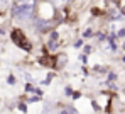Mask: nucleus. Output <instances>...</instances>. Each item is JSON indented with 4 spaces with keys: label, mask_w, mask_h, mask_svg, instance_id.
I'll return each mask as SVG.
<instances>
[{
    "label": "nucleus",
    "mask_w": 125,
    "mask_h": 114,
    "mask_svg": "<svg viewBox=\"0 0 125 114\" xmlns=\"http://www.w3.org/2000/svg\"><path fill=\"white\" fill-rule=\"evenodd\" d=\"M120 12H122V15L125 17V5H122V7H120Z\"/></svg>",
    "instance_id": "obj_16"
},
{
    "label": "nucleus",
    "mask_w": 125,
    "mask_h": 114,
    "mask_svg": "<svg viewBox=\"0 0 125 114\" xmlns=\"http://www.w3.org/2000/svg\"><path fill=\"white\" fill-rule=\"evenodd\" d=\"M62 92H64V95H66V97H69V99H71V95H73V92H74V90H73V87H71V85H64V90H62Z\"/></svg>",
    "instance_id": "obj_13"
},
{
    "label": "nucleus",
    "mask_w": 125,
    "mask_h": 114,
    "mask_svg": "<svg viewBox=\"0 0 125 114\" xmlns=\"http://www.w3.org/2000/svg\"><path fill=\"white\" fill-rule=\"evenodd\" d=\"M7 84H9V85H15V84H17V77H15L14 73H10V75L7 77Z\"/></svg>",
    "instance_id": "obj_12"
},
{
    "label": "nucleus",
    "mask_w": 125,
    "mask_h": 114,
    "mask_svg": "<svg viewBox=\"0 0 125 114\" xmlns=\"http://www.w3.org/2000/svg\"><path fill=\"white\" fill-rule=\"evenodd\" d=\"M81 97H83V94H81V92H80V90H74V92H73V95H71V100H80Z\"/></svg>",
    "instance_id": "obj_14"
},
{
    "label": "nucleus",
    "mask_w": 125,
    "mask_h": 114,
    "mask_svg": "<svg viewBox=\"0 0 125 114\" xmlns=\"http://www.w3.org/2000/svg\"><path fill=\"white\" fill-rule=\"evenodd\" d=\"M93 51H95V46L91 44V43H84L83 51H81V53H84V55H88V56H90V55H91Z\"/></svg>",
    "instance_id": "obj_9"
},
{
    "label": "nucleus",
    "mask_w": 125,
    "mask_h": 114,
    "mask_svg": "<svg viewBox=\"0 0 125 114\" xmlns=\"http://www.w3.org/2000/svg\"><path fill=\"white\" fill-rule=\"evenodd\" d=\"M106 19H108V21H112V22H115V21H122V19H124V15H122V12H120V7L110 5V7H108V10H106Z\"/></svg>",
    "instance_id": "obj_7"
},
{
    "label": "nucleus",
    "mask_w": 125,
    "mask_h": 114,
    "mask_svg": "<svg viewBox=\"0 0 125 114\" xmlns=\"http://www.w3.org/2000/svg\"><path fill=\"white\" fill-rule=\"evenodd\" d=\"M62 43L59 41V39H56V41H46V44H44V48H46V53H49V55H52V56H56L58 53H61L62 51Z\"/></svg>",
    "instance_id": "obj_5"
},
{
    "label": "nucleus",
    "mask_w": 125,
    "mask_h": 114,
    "mask_svg": "<svg viewBox=\"0 0 125 114\" xmlns=\"http://www.w3.org/2000/svg\"><path fill=\"white\" fill-rule=\"evenodd\" d=\"M117 36H118V39H125V27H120L118 31H117Z\"/></svg>",
    "instance_id": "obj_15"
},
{
    "label": "nucleus",
    "mask_w": 125,
    "mask_h": 114,
    "mask_svg": "<svg viewBox=\"0 0 125 114\" xmlns=\"http://www.w3.org/2000/svg\"><path fill=\"white\" fill-rule=\"evenodd\" d=\"M37 65L42 67V68H47V70H54V56L49 55V53H42L37 56Z\"/></svg>",
    "instance_id": "obj_4"
},
{
    "label": "nucleus",
    "mask_w": 125,
    "mask_h": 114,
    "mask_svg": "<svg viewBox=\"0 0 125 114\" xmlns=\"http://www.w3.org/2000/svg\"><path fill=\"white\" fill-rule=\"evenodd\" d=\"M10 39L14 41V44L22 48L24 51H29V53L34 51V43L29 39V36H27L22 29H19V27H15V29L10 31Z\"/></svg>",
    "instance_id": "obj_3"
},
{
    "label": "nucleus",
    "mask_w": 125,
    "mask_h": 114,
    "mask_svg": "<svg viewBox=\"0 0 125 114\" xmlns=\"http://www.w3.org/2000/svg\"><path fill=\"white\" fill-rule=\"evenodd\" d=\"M96 36V29L93 27V26H86L83 31H81V38L83 39H91V38H95Z\"/></svg>",
    "instance_id": "obj_8"
},
{
    "label": "nucleus",
    "mask_w": 125,
    "mask_h": 114,
    "mask_svg": "<svg viewBox=\"0 0 125 114\" xmlns=\"http://www.w3.org/2000/svg\"><path fill=\"white\" fill-rule=\"evenodd\" d=\"M78 61H80L83 67H88V55H84V53H80V55H78Z\"/></svg>",
    "instance_id": "obj_10"
},
{
    "label": "nucleus",
    "mask_w": 125,
    "mask_h": 114,
    "mask_svg": "<svg viewBox=\"0 0 125 114\" xmlns=\"http://www.w3.org/2000/svg\"><path fill=\"white\" fill-rule=\"evenodd\" d=\"M36 9H37V0H17L12 9V19L19 24H29L32 27V22L36 19Z\"/></svg>",
    "instance_id": "obj_1"
},
{
    "label": "nucleus",
    "mask_w": 125,
    "mask_h": 114,
    "mask_svg": "<svg viewBox=\"0 0 125 114\" xmlns=\"http://www.w3.org/2000/svg\"><path fill=\"white\" fill-rule=\"evenodd\" d=\"M120 63H122V65H124V67H125V55H124V56H122V58H120Z\"/></svg>",
    "instance_id": "obj_17"
},
{
    "label": "nucleus",
    "mask_w": 125,
    "mask_h": 114,
    "mask_svg": "<svg viewBox=\"0 0 125 114\" xmlns=\"http://www.w3.org/2000/svg\"><path fill=\"white\" fill-rule=\"evenodd\" d=\"M83 46H84V39L83 38H78V39L73 43V48H74V49H81Z\"/></svg>",
    "instance_id": "obj_11"
},
{
    "label": "nucleus",
    "mask_w": 125,
    "mask_h": 114,
    "mask_svg": "<svg viewBox=\"0 0 125 114\" xmlns=\"http://www.w3.org/2000/svg\"><path fill=\"white\" fill-rule=\"evenodd\" d=\"M56 5L51 0H37V9H36V17L46 19V21H54L56 17Z\"/></svg>",
    "instance_id": "obj_2"
},
{
    "label": "nucleus",
    "mask_w": 125,
    "mask_h": 114,
    "mask_svg": "<svg viewBox=\"0 0 125 114\" xmlns=\"http://www.w3.org/2000/svg\"><path fill=\"white\" fill-rule=\"evenodd\" d=\"M68 55L64 53V51H61V53H58L56 56H54V70L56 71H61V70L66 68V65H68Z\"/></svg>",
    "instance_id": "obj_6"
}]
</instances>
